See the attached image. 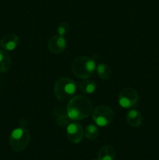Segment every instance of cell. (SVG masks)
Masks as SVG:
<instances>
[{
    "mask_svg": "<svg viewBox=\"0 0 159 160\" xmlns=\"http://www.w3.org/2000/svg\"><path fill=\"white\" fill-rule=\"evenodd\" d=\"M92 117L94 123L98 126L103 128L109 125L113 121L115 118V113L108 106L100 105L93 110Z\"/></svg>",
    "mask_w": 159,
    "mask_h": 160,
    "instance_id": "cell-5",
    "label": "cell"
},
{
    "mask_svg": "<svg viewBox=\"0 0 159 160\" xmlns=\"http://www.w3.org/2000/svg\"><path fill=\"white\" fill-rule=\"evenodd\" d=\"M84 131L80 123L74 122L66 126V136L68 140L73 144H79L82 142Z\"/></svg>",
    "mask_w": 159,
    "mask_h": 160,
    "instance_id": "cell-7",
    "label": "cell"
},
{
    "mask_svg": "<svg viewBox=\"0 0 159 160\" xmlns=\"http://www.w3.org/2000/svg\"><path fill=\"white\" fill-rule=\"evenodd\" d=\"M19 45V38L15 34H7L2 38L0 46L5 51H12Z\"/></svg>",
    "mask_w": 159,
    "mask_h": 160,
    "instance_id": "cell-9",
    "label": "cell"
},
{
    "mask_svg": "<svg viewBox=\"0 0 159 160\" xmlns=\"http://www.w3.org/2000/svg\"><path fill=\"white\" fill-rule=\"evenodd\" d=\"M126 120L132 128H138L143 123V115L137 109H131L127 112Z\"/></svg>",
    "mask_w": 159,
    "mask_h": 160,
    "instance_id": "cell-10",
    "label": "cell"
},
{
    "mask_svg": "<svg viewBox=\"0 0 159 160\" xmlns=\"http://www.w3.org/2000/svg\"><path fill=\"white\" fill-rule=\"evenodd\" d=\"M116 156V152L112 145H104L99 149L98 159L99 160H114Z\"/></svg>",
    "mask_w": 159,
    "mask_h": 160,
    "instance_id": "cell-11",
    "label": "cell"
},
{
    "mask_svg": "<svg viewBox=\"0 0 159 160\" xmlns=\"http://www.w3.org/2000/svg\"><path fill=\"white\" fill-rule=\"evenodd\" d=\"M30 138L31 135L27 130L23 128H16L9 137V145L13 151H23L29 144Z\"/></svg>",
    "mask_w": 159,
    "mask_h": 160,
    "instance_id": "cell-4",
    "label": "cell"
},
{
    "mask_svg": "<svg viewBox=\"0 0 159 160\" xmlns=\"http://www.w3.org/2000/svg\"><path fill=\"white\" fill-rule=\"evenodd\" d=\"M76 91V83L70 78L62 77L55 81L54 95L58 100L65 101L73 96Z\"/></svg>",
    "mask_w": 159,
    "mask_h": 160,
    "instance_id": "cell-3",
    "label": "cell"
},
{
    "mask_svg": "<svg viewBox=\"0 0 159 160\" xmlns=\"http://www.w3.org/2000/svg\"><path fill=\"white\" fill-rule=\"evenodd\" d=\"M11 67V57L5 50H0V73H6Z\"/></svg>",
    "mask_w": 159,
    "mask_h": 160,
    "instance_id": "cell-12",
    "label": "cell"
},
{
    "mask_svg": "<svg viewBox=\"0 0 159 160\" xmlns=\"http://www.w3.org/2000/svg\"><path fill=\"white\" fill-rule=\"evenodd\" d=\"M99 134V130L94 124H89L84 130V136L89 140H94Z\"/></svg>",
    "mask_w": 159,
    "mask_h": 160,
    "instance_id": "cell-15",
    "label": "cell"
},
{
    "mask_svg": "<svg viewBox=\"0 0 159 160\" xmlns=\"http://www.w3.org/2000/svg\"><path fill=\"white\" fill-rule=\"evenodd\" d=\"M67 45L66 40L63 36L54 35L48 40V48L53 54H59L65 49Z\"/></svg>",
    "mask_w": 159,
    "mask_h": 160,
    "instance_id": "cell-8",
    "label": "cell"
},
{
    "mask_svg": "<svg viewBox=\"0 0 159 160\" xmlns=\"http://www.w3.org/2000/svg\"><path fill=\"white\" fill-rule=\"evenodd\" d=\"M98 76L102 80H108L112 76V70L110 67L105 63H99L96 67Z\"/></svg>",
    "mask_w": 159,
    "mask_h": 160,
    "instance_id": "cell-13",
    "label": "cell"
},
{
    "mask_svg": "<svg viewBox=\"0 0 159 160\" xmlns=\"http://www.w3.org/2000/svg\"><path fill=\"white\" fill-rule=\"evenodd\" d=\"M95 70V61L92 58L85 56H78L72 63V71L73 74L80 79H87L92 77Z\"/></svg>",
    "mask_w": 159,
    "mask_h": 160,
    "instance_id": "cell-2",
    "label": "cell"
},
{
    "mask_svg": "<svg viewBox=\"0 0 159 160\" xmlns=\"http://www.w3.org/2000/svg\"><path fill=\"white\" fill-rule=\"evenodd\" d=\"M93 111L91 101L84 95H76L70 98L66 112L70 120H82L87 118Z\"/></svg>",
    "mask_w": 159,
    "mask_h": 160,
    "instance_id": "cell-1",
    "label": "cell"
},
{
    "mask_svg": "<svg viewBox=\"0 0 159 160\" xmlns=\"http://www.w3.org/2000/svg\"><path fill=\"white\" fill-rule=\"evenodd\" d=\"M94 160H99V159H94Z\"/></svg>",
    "mask_w": 159,
    "mask_h": 160,
    "instance_id": "cell-18",
    "label": "cell"
},
{
    "mask_svg": "<svg viewBox=\"0 0 159 160\" xmlns=\"http://www.w3.org/2000/svg\"><path fill=\"white\" fill-rule=\"evenodd\" d=\"M69 31V24L66 22H62L59 23V27H58V34L60 36H64L67 34Z\"/></svg>",
    "mask_w": 159,
    "mask_h": 160,
    "instance_id": "cell-17",
    "label": "cell"
},
{
    "mask_svg": "<svg viewBox=\"0 0 159 160\" xmlns=\"http://www.w3.org/2000/svg\"><path fill=\"white\" fill-rule=\"evenodd\" d=\"M139 96L137 92L132 88L126 87L119 92L118 98V104L125 109L135 107L138 103Z\"/></svg>",
    "mask_w": 159,
    "mask_h": 160,
    "instance_id": "cell-6",
    "label": "cell"
},
{
    "mask_svg": "<svg viewBox=\"0 0 159 160\" xmlns=\"http://www.w3.org/2000/svg\"><path fill=\"white\" fill-rule=\"evenodd\" d=\"M56 123L59 125V127H65L70 123V117H68L66 113H63V112L61 111V112H59V114L56 115Z\"/></svg>",
    "mask_w": 159,
    "mask_h": 160,
    "instance_id": "cell-16",
    "label": "cell"
},
{
    "mask_svg": "<svg viewBox=\"0 0 159 160\" xmlns=\"http://www.w3.org/2000/svg\"><path fill=\"white\" fill-rule=\"evenodd\" d=\"M0 78H1V77H0Z\"/></svg>",
    "mask_w": 159,
    "mask_h": 160,
    "instance_id": "cell-19",
    "label": "cell"
},
{
    "mask_svg": "<svg viewBox=\"0 0 159 160\" xmlns=\"http://www.w3.org/2000/svg\"><path fill=\"white\" fill-rule=\"evenodd\" d=\"M79 88L81 92L85 94H92L96 91L97 85L94 81L84 79L79 84Z\"/></svg>",
    "mask_w": 159,
    "mask_h": 160,
    "instance_id": "cell-14",
    "label": "cell"
}]
</instances>
